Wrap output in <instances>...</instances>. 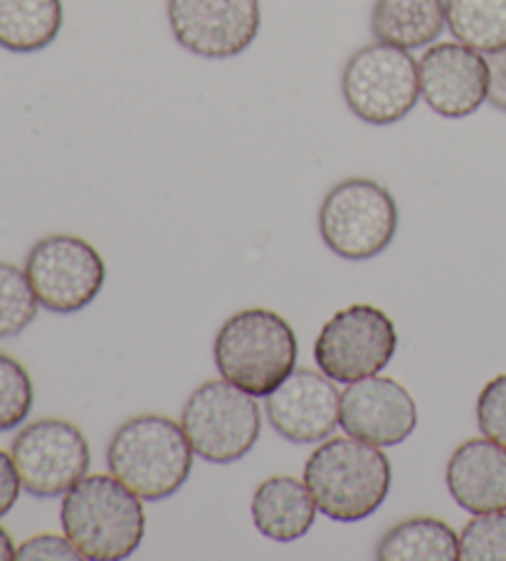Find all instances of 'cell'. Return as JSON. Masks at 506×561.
Segmentation results:
<instances>
[{
  "mask_svg": "<svg viewBox=\"0 0 506 561\" xmlns=\"http://www.w3.org/2000/svg\"><path fill=\"white\" fill-rule=\"evenodd\" d=\"M35 391L31 374L13 356L0 354V433L25 423L33 411Z\"/></svg>",
  "mask_w": 506,
  "mask_h": 561,
  "instance_id": "22",
  "label": "cell"
},
{
  "mask_svg": "<svg viewBox=\"0 0 506 561\" xmlns=\"http://www.w3.org/2000/svg\"><path fill=\"white\" fill-rule=\"evenodd\" d=\"M398 332L393 319L373 305H352L321 327L314 344L319 371L338 383L376 376L393 362Z\"/></svg>",
  "mask_w": 506,
  "mask_h": 561,
  "instance_id": "8",
  "label": "cell"
},
{
  "mask_svg": "<svg viewBox=\"0 0 506 561\" xmlns=\"http://www.w3.org/2000/svg\"><path fill=\"white\" fill-rule=\"evenodd\" d=\"M445 480L470 515L506 510V448L490 438L464 440L447 460Z\"/></svg>",
  "mask_w": 506,
  "mask_h": 561,
  "instance_id": "15",
  "label": "cell"
},
{
  "mask_svg": "<svg viewBox=\"0 0 506 561\" xmlns=\"http://www.w3.org/2000/svg\"><path fill=\"white\" fill-rule=\"evenodd\" d=\"M421 100L442 119H464L486 102L490 65L462 43H437L417 62Z\"/></svg>",
  "mask_w": 506,
  "mask_h": 561,
  "instance_id": "13",
  "label": "cell"
},
{
  "mask_svg": "<svg viewBox=\"0 0 506 561\" xmlns=\"http://www.w3.org/2000/svg\"><path fill=\"white\" fill-rule=\"evenodd\" d=\"M193 445L183 425L169 415L143 413L122 423L106 448L112 476L143 502H159L186 485Z\"/></svg>",
  "mask_w": 506,
  "mask_h": 561,
  "instance_id": "2",
  "label": "cell"
},
{
  "mask_svg": "<svg viewBox=\"0 0 506 561\" xmlns=\"http://www.w3.org/2000/svg\"><path fill=\"white\" fill-rule=\"evenodd\" d=\"M25 275L47 312L74 314L100 297L106 265L100 250L84 238L57 233L37 240L31 248Z\"/></svg>",
  "mask_w": 506,
  "mask_h": 561,
  "instance_id": "9",
  "label": "cell"
},
{
  "mask_svg": "<svg viewBox=\"0 0 506 561\" xmlns=\"http://www.w3.org/2000/svg\"><path fill=\"white\" fill-rule=\"evenodd\" d=\"M304 482L321 515L348 525L381 510L391 492L393 470L378 445L346 435L326 438L311 453Z\"/></svg>",
  "mask_w": 506,
  "mask_h": 561,
  "instance_id": "1",
  "label": "cell"
},
{
  "mask_svg": "<svg viewBox=\"0 0 506 561\" xmlns=\"http://www.w3.org/2000/svg\"><path fill=\"white\" fill-rule=\"evenodd\" d=\"M338 425L352 438L393 448L417 428V403L403 383L388 376H366L342 391Z\"/></svg>",
  "mask_w": 506,
  "mask_h": 561,
  "instance_id": "14",
  "label": "cell"
},
{
  "mask_svg": "<svg viewBox=\"0 0 506 561\" xmlns=\"http://www.w3.org/2000/svg\"><path fill=\"white\" fill-rule=\"evenodd\" d=\"M317 500L307 482L291 476L267 478L252 495V522L262 537L295 541L314 527Z\"/></svg>",
  "mask_w": 506,
  "mask_h": 561,
  "instance_id": "16",
  "label": "cell"
},
{
  "mask_svg": "<svg viewBox=\"0 0 506 561\" xmlns=\"http://www.w3.org/2000/svg\"><path fill=\"white\" fill-rule=\"evenodd\" d=\"M60 522L82 559L119 561L141 547L143 500L114 476H87L65 492Z\"/></svg>",
  "mask_w": 506,
  "mask_h": 561,
  "instance_id": "3",
  "label": "cell"
},
{
  "mask_svg": "<svg viewBox=\"0 0 506 561\" xmlns=\"http://www.w3.org/2000/svg\"><path fill=\"white\" fill-rule=\"evenodd\" d=\"M11 456L23 490L35 497H57L87 478L92 453L84 433L62 419H43L18 431Z\"/></svg>",
  "mask_w": 506,
  "mask_h": 561,
  "instance_id": "10",
  "label": "cell"
},
{
  "mask_svg": "<svg viewBox=\"0 0 506 561\" xmlns=\"http://www.w3.org/2000/svg\"><path fill=\"white\" fill-rule=\"evenodd\" d=\"M476 423L484 438L506 448V374L494 379L480 391L476 399Z\"/></svg>",
  "mask_w": 506,
  "mask_h": 561,
  "instance_id": "24",
  "label": "cell"
},
{
  "mask_svg": "<svg viewBox=\"0 0 506 561\" xmlns=\"http://www.w3.org/2000/svg\"><path fill=\"white\" fill-rule=\"evenodd\" d=\"M15 559L18 561H57V559H82L80 551L74 549V545L67 537L60 535H37L31 537L27 541H23L21 547L15 549Z\"/></svg>",
  "mask_w": 506,
  "mask_h": 561,
  "instance_id": "25",
  "label": "cell"
},
{
  "mask_svg": "<svg viewBox=\"0 0 506 561\" xmlns=\"http://www.w3.org/2000/svg\"><path fill=\"white\" fill-rule=\"evenodd\" d=\"M342 94L356 119L391 127L421 102L417 62L403 47L378 41L364 45L344 65Z\"/></svg>",
  "mask_w": 506,
  "mask_h": 561,
  "instance_id": "6",
  "label": "cell"
},
{
  "mask_svg": "<svg viewBox=\"0 0 506 561\" xmlns=\"http://www.w3.org/2000/svg\"><path fill=\"white\" fill-rule=\"evenodd\" d=\"M169 27L176 43L203 60H230L257 41L260 0H169Z\"/></svg>",
  "mask_w": 506,
  "mask_h": 561,
  "instance_id": "11",
  "label": "cell"
},
{
  "mask_svg": "<svg viewBox=\"0 0 506 561\" xmlns=\"http://www.w3.org/2000/svg\"><path fill=\"white\" fill-rule=\"evenodd\" d=\"M381 561H455L460 559V537L450 525L435 517L398 522L376 547Z\"/></svg>",
  "mask_w": 506,
  "mask_h": 561,
  "instance_id": "19",
  "label": "cell"
},
{
  "mask_svg": "<svg viewBox=\"0 0 506 561\" xmlns=\"http://www.w3.org/2000/svg\"><path fill=\"white\" fill-rule=\"evenodd\" d=\"M265 413L285 440L321 443L334 435L342 419V391L324 371L295 369L265 396Z\"/></svg>",
  "mask_w": 506,
  "mask_h": 561,
  "instance_id": "12",
  "label": "cell"
},
{
  "mask_svg": "<svg viewBox=\"0 0 506 561\" xmlns=\"http://www.w3.org/2000/svg\"><path fill=\"white\" fill-rule=\"evenodd\" d=\"M319 233L324 245L338 257H378L398 233V203L393 193L373 179H344L321 201Z\"/></svg>",
  "mask_w": 506,
  "mask_h": 561,
  "instance_id": "5",
  "label": "cell"
},
{
  "mask_svg": "<svg viewBox=\"0 0 506 561\" xmlns=\"http://www.w3.org/2000/svg\"><path fill=\"white\" fill-rule=\"evenodd\" d=\"M445 27V0H376L371 8L376 41L403 47L407 53L433 45Z\"/></svg>",
  "mask_w": 506,
  "mask_h": 561,
  "instance_id": "17",
  "label": "cell"
},
{
  "mask_svg": "<svg viewBox=\"0 0 506 561\" xmlns=\"http://www.w3.org/2000/svg\"><path fill=\"white\" fill-rule=\"evenodd\" d=\"M447 31L482 55L506 47V0H445Z\"/></svg>",
  "mask_w": 506,
  "mask_h": 561,
  "instance_id": "20",
  "label": "cell"
},
{
  "mask_svg": "<svg viewBox=\"0 0 506 561\" xmlns=\"http://www.w3.org/2000/svg\"><path fill=\"white\" fill-rule=\"evenodd\" d=\"M21 490L23 482L21 476H18L13 456L0 450V517H5L13 510L18 497H21Z\"/></svg>",
  "mask_w": 506,
  "mask_h": 561,
  "instance_id": "26",
  "label": "cell"
},
{
  "mask_svg": "<svg viewBox=\"0 0 506 561\" xmlns=\"http://www.w3.org/2000/svg\"><path fill=\"white\" fill-rule=\"evenodd\" d=\"M181 425L198 458L212 466H230L255 448L262 411L252 393L226 379H212L188 396Z\"/></svg>",
  "mask_w": 506,
  "mask_h": 561,
  "instance_id": "7",
  "label": "cell"
},
{
  "mask_svg": "<svg viewBox=\"0 0 506 561\" xmlns=\"http://www.w3.org/2000/svg\"><path fill=\"white\" fill-rule=\"evenodd\" d=\"M462 561H506V510L484 512L467 522L460 535Z\"/></svg>",
  "mask_w": 506,
  "mask_h": 561,
  "instance_id": "23",
  "label": "cell"
},
{
  "mask_svg": "<svg viewBox=\"0 0 506 561\" xmlns=\"http://www.w3.org/2000/svg\"><path fill=\"white\" fill-rule=\"evenodd\" d=\"M35 289L25 270L13 263H0V340L23 334L37 317Z\"/></svg>",
  "mask_w": 506,
  "mask_h": 561,
  "instance_id": "21",
  "label": "cell"
},
{
  "mask_svg": "<svg viewBox=\"0 0 506 561\" xmlns=\"http://www.w3.org/2000/svg\"><path fill=\"white\" fill-rule=\"evenodd\" d=\"M486 65H490V92H486V102L494 110L506 114V47L486 57Z\"/></svg>",
  "mask_w": 506,
  "mask_h": 561,
  "instance_id": "27",
  "label": "cell"
},
{
  "mask_svg": "<svg viewBox=\"0 0 506 561\" xmlns=\"http://www.w3.org/2000/svg\"><path fill=\"white\" fill-rule=\"evenodd\" d=\"M62 23V0H0V47L18 55L41 53L57 41Z\"/></svg>",
  "mask_w": 506,
  "mask_h": 561,
  "instance_id": "18",
  "label": "cell"
},
{
  "mask_svg": "<svg viewBox=\"0 0 506 561\" xmlns=\"http://www.w3.org/2000/svg\"><path fill=\"white\" fill-rule=\"evenodd\" d=\"M15 545H13V539H11V535H8V531L0 527V561H11V559H15Z\"/></svg>",
  "mask_w": 506,
  "mask_h": 561,
  "instance_id": "28",
  "label": "cell"
},
{
  "mask_svg": "<svg viewBox=\"0 0 506 561\" xmlns=\"http://www.w3.org/2000/svg\"><path fill=\"white\" fill-rule=\"evenodd\" d=\"M212 356L222 379L257 399L275 391L297 369L299 342L285 317L252 307L222 322Z\"/></svg>",
  "mask_w": 506,
  "mask_h": 561,
  "instance_id": "4",
  "label": "cell"
}]
</instances>
